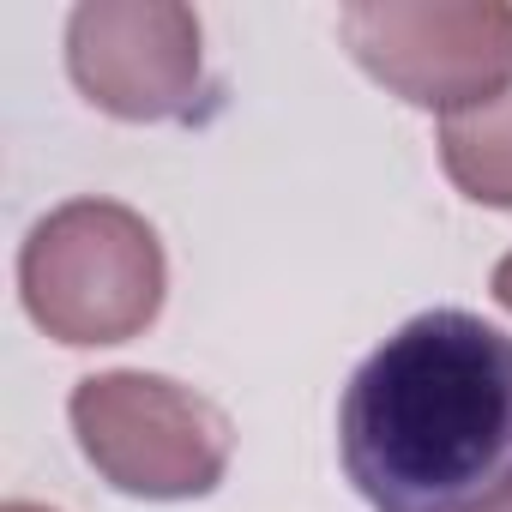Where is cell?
Masks as SVG:
<instances>
[{
  "label": "cell",
  "mask_w": 512,
  "mask_h": 512,
  "mask_svg": "<svg viewBox=\"0 0 512 512\" xmlns=\"http://www.w3.org/2000/svg\"><path fill=\"white\" fill-rule=\"evenodd\" d=\"M338 458L374 512H476L512 488V338L464 308L404 320L344 386Z\"/></svg>",
  "instance_id": "6da1fadb"
},
{
  "label": "cell",
  "mask_w": 512,
  "mask_h": 512,
  "mask_svg": "<svg viewBox=\"0 0 512 512\" xmlns=\"http://www.w3.org/2000/svg\"><path fill=\"white\" fill-rule=\"evenodd\" d=\"M163 290V241L121 199H67L19 247L25 314L67 350L139 338L163 314Z\"/></svg>",
  "instance_id": "7a4b0ae2"
},
{
  "label": "cell",
  "mask_w": 512,
  "mask_h": 512,
  "mask_svg": "<svg viewBox=\"0 0 512 512\" xmlns=\"http://www.w3.org/2000/svg\"><path fill=\"white\" fill-rule=\"evenodd\" d=\"M67 422L85 464L133 500H205L235 458V422L205 392L145 368L85 374Z\"/></svg>",
  "instance_id": "3957f363"
},
{
  "label": "cell",
  "mask_w": 512,
  "mask_h": 512,
  "mask_svg": "<svg viewBox=\"0 0 512 512\" xmlns=\"http://www.w3.org/2000/svg\"><path fill=\"white\" fill-rule=\"evenodd\" d=\"M338 37L374 85L446 121L512 91L506 0H356L338 13Z\"/></svg>",
  "instance_id": "277c9868"
},
{
  "label": "cell",
  "mask_w": 512,
  "mask_h": 512,
  "mask_svg": "<svg viewBox=\"0 0 512 512\" xmlns=\"http://www.w3.org/2000/svg\"><path fill=\"white\" fill-rule=\"evenodd\" d=\"M205 31L181 0H85L67 19V73L115 121H187L205 97Z\"/></svg>",
  "instance_id": "5b68a950"
},
{
  "label": "cell",
  "mask_w": 512,
  "mask_h": 512,
  "mask_svg": "<svg viewBox=\"0 0 512 512\" xmlns=\"http://www.w3.org/2000/svg\"><path fill=\"white\" fill-rule=\"evenodd\" d=\"M440 163L470 205L512 211V91L440 127Z\"/></svg>",
  "instance_id": "8992f818"
},
{
  "label": "cell",
  "mask_w": 512,
  "mask_h": 512,
  "mask_svg": "<svg viewBox=\"0 0 512 512\" xmlns=\"http://www.w3.org/2000/svg\"><path fill=\"white\" fill-rule=\"evenodd\" d=\"M494 302H500V308L512 314V253H506V260L494 266Z\"/></svg>",
  "instance_id": "52a82bcc"
},
{
  "label": "cell",
  "mask_w": 512,
  "mask_h": 512,
  "mask_svg": "<svg viewBox=\"0 0 512 512\" xmlns=\"http://www.w3.org/2000/svg\"><path fill=\"white\" fill-rule=\"evenodd\" d=\"M476 512H512V488H500V494H494V500H482Z\"/></svg>",
  "instance_id": "ba28073f"
},
{
  "label": "cell",
  "mask_w": 512,
  "mask_h": 512,
  "mask_svg": "<svg viewBox=\"0 0 512 512\" xmlns=\"http://www.w3.org/2000/svg\"><path fill=\"white\" fill-rule=\"evenodd\" d=\"M7 512H49V506H31V500H13Z\"/></svg>",
  "instance_id": "9c48e42d"
}]
</instances>
